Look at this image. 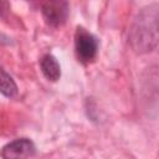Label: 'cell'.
<instances>
[{
	"mask_svg": "<svg viewBox=\"0 0 159 159\" xmlns=\"http://www.w3.org/2000/svg\"><path fill=\"white\" fill-rule=\"evenodd\" d=\"M159 4L154 2L143 7L134 17L129 29L128 40L132 48L138 53L155 50L158 45Z\"/></svg>",
	"mask_w": 159,
	"mask_h": 159,
	"instance_id": "cell-1",
	"label": "cell"
},
{
	"mask_svg": "<svg viewBox=\"0 0 159 159\" xmlns=\"http://www.w3.org/2000/svg\"><path fill=\"white\" fill-rule=\"evenodd\" d=\"M75 52L82 63L92 62L98 53L97 37L82 26H77L75 32Z\"/></svg>",
	"mask_w": 159,
	"mask_h": 159,
	"instance_id": "cell-2",
	"label": "cell"
},
{
	"mask_svg": "<svg viewBox=\"0 0 159 159\" xmlns=\"http://www.w3.org/2000/svg\"><path fill=\"white\" fill-rule=\"evenodd\" d=\"M70 7L67 1L51 0L41 5V14L45 22L51 27L62 26L68 17Z\"/></svg>",
	"mask_w": 159,
	"mask_h": 159,
	"instance_id": "cell-3",
	"label": "cell"
},
{
	"mask_svg": "<svg viewBox=\"0 0 159 159\" xmlns=\"http://www.w3.org/2000/svg\"><path fill=\"white\" fill-rule=\"evenodd\" d=\"M36 152V147L32 140L27 138L15 139L1 149L2 159H27Z\"/></svg>",
	"mask_w": 159,
	"mask_h": 159,
	"instance_id": "cell-4",
	"label": "cell"
},
{
	"mask_svg": "<svg viewBox=\"0 0 159 159\" xmlns=\"http://www.w3.org/2000/svg\"><path fill=\"white\" fill-rule=\"evenodd\" d=\"M40 67H41V72L46 80H48L51 82H56L57 80H60L61 67L55 56H52L50 53L43 55L42 58L40 60Z\"/></svg>",
	"mask_w": 159,
	"mask_h": 159,
	"instance_id": "cell-5",
	"label": "cell"
},
{
	"mask_svg": "<svg viewBox=\"0 0 159 159\" xmlns=\"http://www.w3.org/2000/svg\"><path fill=\"white\" fill-rule=\"evenodd\" d=\"M0 93L7 98L17 96V86L14 78L2 67H0Z\"/></svg>",
	"mask_w": 159,
	"mask_h": 159,
	"instance_id": "cell-6",
	"label": "cell"
},
{
	"mask_svg": "<svg viewBox=\"0 0 159 159\" xmlns=\"http://www.w3.org/2000/svg\"><path fill=\"white\" fill-rule=\"evenodd\" d=\"M9 11V2L7 1H0V16H5V12Z\"/></svg>",
	"mask_w": 159,
	"mask_h": 159,
	"instance_id": "cell-7",
	"label": "cell"
},
{
	"mask_svg": "<svg viewBox=\"0 0 159 159\" xmlns=\"http://www.w3.org/2000/svg\"><path fill=\"white\" fill-rule=\"evenodd\" d=\"M0 43H9V39L2 34H0Z\"/></svg>",
	"mask_w": 159,
	"mask_h": 159,
	"instance_id": "cell-8",
	"label": "cell"
}]
</instances>
